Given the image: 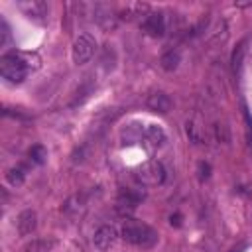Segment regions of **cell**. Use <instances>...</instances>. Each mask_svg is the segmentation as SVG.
<instances>
[{
    "mask_svg": "<svg viewBox=\"0 0 252 252\" xmlns=\"http://www.w3.org/2000/svg\"><path fill=\"white\" fill-rule=\"evenodd\" d=\"M169 222L175 224V226H179V224H181V215H171V217H169Z\"/></svg>",
    "mask_w": 252,
    "mask_h": 252,
    "instance_id": "d6986e66",
    "label": "cell"
},
{
    "mask_svg": "<svg viewBox=\"0 0 252 252\" xmlns=\"http://www.w3.org/2000/svg\"><path fill=\"white\" fill-rule=\"evenodd\" d=\"M94 49H96L94 39H93L89 33H81V35L75 39V43H73V51H71L73 61H75L77 65L87 63V61L94 55Z\"/></svg>",
    "mask_w": 252,
    "mask_h": 252,
    "instance_id": "277c9868",
    "label": "cell"
},
{
    "mask_svg": "<svg viewBox=\"0 0 252 252\" xmlns=\"http://www.w3.org/2000/svg\"><path fill=\"white\" fill-rule=\"evenodd\" d=\"M6 179L10 185H22L24 183V169L22 167H10L6 173Z\"/></svg>",
    "mask_w": 252,
    "mask_h": 252,
    "instance_id": "2e32d148",
    "label": "cell"
},
{
    "mask_svg": "<svg viewBox=\"0 0 252 252\" xmlns=\"http://www.w3.org/2000/svg\"><path fill=\"white\" fill-rule=\"evenodd\" d=\"M146 106H148L150 110H154V112L165 114V112L171 110L173 102H171V98H169L165 93H152V94L148 96V100H146Z\"/></svg>",
    "mask_w": 252,
    "mask_h": 252,
    "instance_id": "ba28073f",
    "label": "cell"
},
{
    "mask_svg": "<svg viewBox=\"0 0 252 252\" xmlns=\"http://www.w3.org/2000/svg\"><path fill=\"white\" fill-rule=\"evenodd\" d=\"M142 30L150 37H161L165 33V16L161 12H148L142 20Z\"/></svg>",
    "mask_w": 252,
    "mask_h": 252,
    "instance_id": "5b68a950",
    "label": "cell"
},
{
    "mask_svg": "<svg viewBox=\"0 0 252 252\" xmlns=\"http://www.w3.org/2000/svg\"><path fill=\"white\" fill-rule=\"evenodd\" d=\"M179 63H181V53H179L177 47H171V49L163 51V55L159 57V65L165 71H175L179 67Z\"/></svg>",
    "mask_w": 252,
    "mask_h": 252,
    "instance_id": "8fae6325",
    "label": "cell"
},
{
    "mask_svg": "<svg viewBox=\"0 0 252 252\" xmlns=\"http://www.w3.org/2000/svg\"><path fill=\"white\" fill-rule=\"evenodd\" d=\"M138 181L142 185H148V187H154V185H161L165 181V169L163 165L158 161V159H148L136 173Z\"/></svg>",
    "mask_w": 252,
    "mask_h": 252,
    "instance_id": "3957f363",
    "label": "cell"
},
{
    "mask_svg": "<svg viewBox=\"0 0 252 252\" xmlns=\"http://www.w3.org/2000/svg\"><path fill=\"white\" fill-rule=\"evenodd\" d=\"M246 45H248V39H242L234 51H232V57H230V63H232V71L238 73L240 67H242V61H244V55H246Z\"/></svg>",
    "mask_w": 252,
    "mask_h": 252,
    "instance_id": "4fadbf2b",
    "label": "cell"
},
{
    "mask_svg": "<svg viewBox=\"0 0 252 252\" xmlns=\"http://www.w3.org/2000/svg\"><path fill=\"white\" fill-rule=\"evenodd\" d=\"M122 238L134 246L152 248L158 242V232L138 219H126L122 224Z\"/></svg>",
    "mask_w": 252,
    "mask_h": 252,
    "instance_id": "6da1fadb",
    "label": "cell"
},
{
    "mask_svg": "<svg viewBox=\"0 0 252 252\" xmlns=\"http://www.w3.org/2000/svg\"><path fill=\"white\" fill-rule=\"evenodd\" d=\"M144 136L150 140L152 146H161V144L165 142V132H163V128L158 126V124H148L146 130H144Z\"/></svg>",
    "mask_w": 252,
    "mask_h": 252,
    "instance_id": "7c38bea8",
    "label": "cell"
},
{
    "mask_svg": "<svg viewBox=\"0 0 252 252\" xmlns=\"http://www.w3.org/2000/svg\"><path fill=\"white\" fill-rule=\"evenodd\" d=\"M0 33H2V37H0V45H6L8 39H10V30H8V26H6L4 20H0Z\"/></svg>",
    "mask_w": 252,
    "mask_h": 252,
    "instance_id": "ac0fdd59",
    "label": "cell"
},
{
    "mask_svg": "<svg viewBox=\"0 0 252 252\" xmlns=\"http://www.w3.org/2000/svg\"><path fill=\"white\" fill-rule=\"evenodd\" d=\"M28 156H30V159H32L33 163L41 165V163H45V159H47V150H45L41 144H35V146L30 148Z\"/></svg>",
    "mask_w": 252,
    "mask_h": 252,
    "instance_id": "5bb4252c",
    "label": "cell"
},
{
    "mask_svg": "<svg viewBox=\"0 0 252 252\" xmlns=\"http://www.w3.org/2000/svg\"><path fill=\"white\" fill-rule=\"evenodd\" d=\"M16 224H18V232H20L22 236L32 234V232L35 230V226H37V215H35V211H32V209L22 211V213L18 215Z\"/></svg>",
    "mask_w": 252,
    "mask_h": 252,
    "instance_id": "9c48e42d",
    "label": "cell"
},
{
    "mask_svg": "<svg viewBox=\"0 0 252 252\" xmlns=\"http://www.w3.org/2000/svg\"><path fill=\"white\" fill-rule=\"evenodd\" d=\"M146 12H148V4H130V6H126V10L122 12V18L132 20V18L142 16V14H146Z\"/></svg>",
    "mask_w": 252,
    "mask_h": 252,
    "instance_id": "9a60e30c",
    "label": "cell"
},
{
    "mask_svg": "<svg viewBox=\"0 0 252 252\" xmlns=\"http://www.w3.org/2000/svg\"><path fill=\"white\" fill-rule=\"evenodd\" d=\"M116 236H118V234H116V228L110 226V224H104V226H100V228L94 232L93 242H94V246H96L100 252H104V250H110V248L114 246Z\"/></svg>",
    "mask_w": 252,
    "mask_h": 252,
    "instance_id": "52a82bcc",
    "label": "cell"
},
{
    "mask_svg": "<svg viewBox=\"0 0 252 252\" xmlns=\"http://www.w3.org/2000/svg\"><path fill=\"white\" fill-rule=\"evenodd\" d=\"M230 252H240V248H234V250H230Z\"/></svg>",
    "mask_w": 252,
    "mask_h": 252,
    "instance_id": "ffe728a7",
    "label": "cell"
},
{
    "mask_svg": "<svg viewBox=\"0 0 252 252\" xmlns=\"http://www.w3.org/2000/svg\"><path fill=\"white\" fill-rule=\"evenodd\" d=\"M0 73L8 83H22L28 75V63L24 61L22 53H8L0 59Z\"/></svg>",
    "mask_w": 252,
    "mask_h": 252,
    "instance_id": "7a4b0ae2",
    "label": "cell"
},
{
    "mask_svg": "<svg viewBox=\"0 0 252 252\" xmlns=\"http://www.w3.org/2000/svg\"><path fill=\"white\" fill-rule=\"evenodd\" d=\"M197 171H199V181H207L209 175H211V165L207 161H201L199 167H197Z\"/></svg>",
    "mask_w": 252,
    "mask_h": 252,
    "instance_id": "e0dca14e",
    "label": "cell"
},
{
    "mask_svg": "<svg viewBox=\"0 0 252 252\" xmlns=\"http://www.w3.org/2000/svg\"><path fill=\"white\" fill-rule=\"evenodd\" d=\"M28 18H33V20H41L43 16H47V4L45 2H39V0H32V2H20L18 4Z\"/></svg>",
    "mask_w": 252,
    "mask_h": 252,
    "instance_id": "30bf717a",
    "label": "cell"
},
{
    "mask_svg": "<svg viewBox=\"0 0 252 252\" xmlns=\"http://www.w3.org/2000/svg\"><path fill=\"white\" fill-rule=\"evenodd\" d=\"M142 197L144 195L140 191H136V189H122L118 193V197H116V209L120 213H130V211H134L138 207Z\"/></svg>",
    "mask_w": 252,
    "mask_h": 252,
    "instance_id": "8992f818",
    "label": "cell"
}]
</instances>
